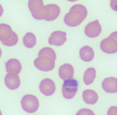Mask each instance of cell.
<instances>
[{"instance_id": "cell-17", "label": "cell", "mask_w": 123, "mask_h": 120, "mask_svg": "<svg viewBox=\"0 0 123 120\" xmlns=\"http://www.w3.org/2000/svg\"><path fill=\"white\" fill-rule=\"evenodd\" d=\"M94 49L89 46H84L80 49V57L84 62H90L94 59Z\"/></svg>"}, {"instance_id": "cell-10", "label": "cell", "mask_w": 123, "mask_h": 120, "mask_svg": "<svg viewBox=\"0 0 123 120\" xmlns=\"http://www.w3.org/2000/svg\"><path fill=\"white\" fill-rule=\"evenodd\" d=\"M39 89L40 92L45 95V96H51L54 94L55 90H56V86L55 83L52 79L50 78H44L40 84H39Z\"/></svg>"}, {"instance_id": "cell-25", "label": "cell", "mask_w": 123, "mask_h": 120, "mask_svg": "<svg viewBox=\"0 0 123 120\" xmlns=\"http://www.w3.org/2000/svg\"><path fill=\"white\" fill-rule=\"evenodd\" d=\"M1 55H2V49L0 48V58H1Z\"/></svg>"}, {"instance_id": "cell-2", "label": "cell", "mask_w": 123, "mask_h": 120, "mask_svg": "<svg viewBox=\"0 0 123 120\" xmlns=\"http://www.w3.org/2000/svg\"><path fill=\"white\" fill-rule=\"evenodd\" d=\"M87 9L81 4H75L64 17V23L70 27H77L83 22L87 17Z\"/></svg>"}, {"instance_id": "cell-18", "label": "cell", "mask_w": 123, "mask_h": 120, "mask_svg": "<svg viewBox=\"0 0 123 120\" xmlns=\"http://www.w3.org/2000/svg\"><path fill=\"white\" fill-rule=\"evenodd\" d=\"M23 42V46L27 48H32L36 46L37 44V38L35 36V34H33L32 32H27L22 39Z\"/></svg>"}, {"instance_id": "cell-8", "label": "cell", "mask_w": 123, "mask_h": 120, "mask_svg": "<svg viewBox=\"0 0 123 120\" xmlns=\"http://www.w3.org/2000/svg\"><path fill=\"white\" fill-rule=\"evenodd\" d=\"M44 1L43 0H28V8L31 13L32 17L35 19L42 20L43 9H44Z\"/></svg>"}, {"instance_id": "cell-14", "label": "cell", "mask_w": 123, "mask_h": 120, "mask_svg": "<svg viewBox=\"0 0 123 120\" xmlns=\"http://www.w3.org/2000/svg\"><path fill=\"white\" fill-rule=\"evenodd\" d=\"M4 82L7 88L10 90H16L20 86V78L18 75L7 74L4 78Z\"/></svg>"}, {"instance_id": "cell-19", "label": "cell", "mask_w": 123, "mask_h": 120, "mask_svg": "<svg viewBox=\"0 0 123 120\" xmlns=\"http://www.w3.org/2000/svg\"><path fill=\"white\" fill-rule=\"evenodd\" d=\"M97 72L94 68H88L83 74V82L86 85H90L96 78Z\"/></svg>"}, {"instance_id": "cell-21", "label": "cell", "mask_w": 123, "mask_h": 120, "mask_svg": "<svg viewBox=\"0 0 123 120\" xmlns=\"http://www.w3.org/2000/svg\"><path fill=\"white\" fill-rule=\"evenodd\" d=\"M118 109H117V107H115V106H112V107H111L109 109H108V114L109 115H116L118 112Z\"/></svg>"}, {"instance_id": "cell-12", "label": "cell", "mask_w": 123, "mask_h": 120, "mask_svg": "<svg viewBox=\"0 0 123 120\" xmlns=\"http://www.w3.org/2000/svg\"><path fill=\"white\" fill-rule=\"evenodd\" d=\"M102 88L105 92L114 94L117 92V78L114 77L106 78L102 81Z\"/></svg>"}, {"instance_id": "cell-7", "label": "cell", "mask_w": 123, "mask_h": 120, "mask_svg": "<svg viewBox=\"0 0 123 120\" xmlns=\"http://www.w3.org/2000/svg\"><path fill=\"white\" fill-rule=\"evenodd\" d=\"M60 15V8L56 4H48L44 6L42 19L47 21H52L56 19Z\"/></svg>"}, {"instance_id": "cell-1", "label": "cell", "mask_w": 123, "mask_h": 120, "mask_svg": "<svg viewBox=\"0 0 123 120\" xmlns=\"http://www.w3.org/2000/svg\"><path fill=\"white\" fill-rule=\"evenodd\" d=\"M56 61V53L51 48H43L37 58L34 60V66L42 72H49L53 70Z\"/></svg>"}, {"instance_id": "cell-22", "label": "cell", "mask_w": 123, "mask_h": 120, "mask_svg": "<svg viewBox=\"0 0 123 120\" xmlns=\"http://www.w3.org/2000/svg\"><path fill=\"white\" fill-rule=\"evenodd\" d=\"M110 5L113 11H117V0H110Z\"/></svg>"}, {"instance_id": "cell-4", "label": "cell", "mask_w": 123, "mask_h": 120, "mask_svg": "<svg viewBox=\"0 0 123 120\" xmlns=\"http://www.w3.org/2000/svg\"><path fill=\"white\" fill-rule=\"evenodd\" d=\"M20 105L22 109L25 112L33 113L36 112L39 108V100L36 96L32 94H26L24 95L20 100Z\"/></svg>"}, {"instance_id": "cell-24", "label": "cell", "mask_w": 123, "mask_h": 120, "mask_svg": "<svg viewBox=\"0 0 123 120\" xmlns=\"http://www.w3.org/2000/svg\"><path fill=\"white\" fill-rule=\"evenodd\" d=\"M67 1H69V2H76V1H78V0H67Z\"/></svg>"}, {"instance_id": "cell-6", "label": "cell", "mask_w": 123, "mask_h": 120, "mask_svg": "<svg viewBox=\"0 0 123 120\" xmlns=\"http://www.w3.org/2000/svg\"><path fill=\"white\" fill-rule=\"evenodd\" d=\"M79 89V81L75 78L65 79L62 85V95L65 99H73Z\"/></svg>"}, {"instance_id": "cell-9", "label": "cell", "mask_w": 123, "mask_h": 120, "mask_svg": "<svg viewBox=\"0 0 123 120\" xmlns=\"http://www.w3.org/2000/svg\"><path fill=\"white\" fill-rule=\"evenodd\" d=\"M102 32V26L98 19L89 22L84 27V34L88 38H97Z\"/></svg>"}, {"instance_id": "cell-23", "label": "cell", "mask_w": 123, "mask_h": 120, "mask_svg": "<svg viewBox=\"0 0 123 120\" xmlns=\"http://www.w3.org/2000/svg\"><path fill=\"white\" fill-rule=\"evenodd\" d=\"M3 13H4V9H3L2 5H1V4H0V18H1V17H2Z\"/></svg>"}, {"instance_id": "cell-16", "label": "cell", "mask_w": 123, "mask_h": 120, "mask_svg": "<svg viewBox=\"0 0 123 120\" xmlns=\"http://www.w3.org/2000/svg\"><path fill=\"white\" fill-rule=\"evenodd\" d=\"M98 94L92 89H86L82 92V100L87 105H95L98 102Z\"/></svg>"}, {"instance_id": "cell-15", "label": "cell", "mask_w": 123, "mask_h": 120, "mask_svg": "<svg viewBox=\"0 0 123 120\" xmlns=\"http://www.w3.org/2000/svg\"><path fill=\"white\" fill-rule=\"evenodd\" d=\"M74 73H75L74 67H73V65H71L69 63L62 64V65L59 67V69H58L59 78L61 79H63V80L72 78L74 77Z\"/></svg>"}, {"instance_id": "cell-11", "label": "cell", "mask_w": 123, "mask_h": 120, "mask_svg": "<svg viewBox=\"0 0 123 120\" xmlns=\"http://www.w3.org/2000/svg\"><path fill=\"white\" fill-rule=\"evenodd\" d=\"M67 41V34L64 31H54L50 34L49 38V44L51 46H55V47H60L66 43Z\"/></svg>"}, {"instance_id": "cell-26", "label": "cell", "mask_w": 123, "mask_h": 120, "mask_svg": "<svg viewBox=\"0 0 123 120\" xmlns=\"http://www.w3.org/2000/svg\"><path fill=\"white\" fill-rule=\"evenodd\" d=\"M2 114V111H1V109H0V115H1Z\"/></svg>"}, {"instance_id": "cell-3", "label": "cell", "mask_w": 123, "mask_h": 120, "mask_svg": "<svg viewBox=\"0 0 123 120\" xmlns=\"http://www.w3.org/2000/svg\"><path fill=\"white\" fill-rule=\"evenodd\" d=\"M0 42L6 47H14L18 44V36L9 24H0Z\"/></svg>"}, {"instance_id": "cell-5", "label": "cell", "mask_w": 123, "mask_h": 120, "mask_svg": "<svg viewBox=\"0 0 123 120\" xmlns=\"http://www.w3.org/2000/svg\"><path fill=\"white\" fill-rule=\"evenodd\" d=\"M102 51L108 54H113L117 51V32H112L108 38H105L100 43Z\"/></svg>"}, {"instance_id": "cell-20", "label": "cell", "mask_w": 123, "mask_h": 120, "mask_svg": "<svg viewBox=\"0 0 123 120\" xmlns=\"http://www.w3.org/2000/svg\"><path fill=\"white\" fill-rule=\"evenodd\" d=\"M77 115H94V111L89 108H81L78 110Z\"/></svg>"}, {"instance_id": "cell-13", "label": "cell", "mask_w": 123, "mask_h": 120, "mask_svg": "<svg viewBox=\"0 0 123 120\" xmlns=\"http://www.w3.org/2000/svg\"><path fill=\"white\" fill-rule=\"evenodd\" d=\"M5 69L7 74H15V75H18L21 72L22 66L21 63L19 62V60L16 59V58H11L5 64Z\"/></svg>"}]
</instances>
